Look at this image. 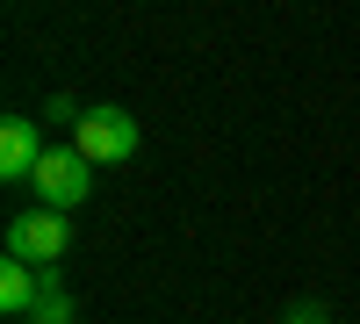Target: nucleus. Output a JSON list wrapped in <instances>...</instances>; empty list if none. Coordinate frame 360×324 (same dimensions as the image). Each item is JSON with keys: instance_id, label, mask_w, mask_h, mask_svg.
<instances>
[{"instance_id": "nucleus-1", "label": "nucleus", "mask_w": 360, "mask_h": 324, "mask_svg": "<svg viewBox=\"0 0 360 324\" xmlns=\"http://www.w3.org/2000/svg\"><path fill=\"white\" fill-rule=\"evenodd\" d=\"M72 252V223H65V209H22L15 223H8V259H29V267H58V259Z\"/></svg>"}, {"instance_id": "nucleus-2", "label": "nucleus", "mask_w": 360, "mask_h": 324, "mask_svg": "<svg viewBox=\"0 0 360 324\" xmlns=\"http://www.w3.org/2000/svg\"><path fill=\"white\" fill-rule=\"evenodd\" d=\"M72 152L86 166H123V159H137V123L123 108H86L72 123Z\"/></svg>"}, {"instance_id": "nucleus-3", "label": "nucleus", "mask_w": 360, "mask_h": 324, "mask_svg": "<svg viewBox=\"0 0 360 324\" xmlns=\"http://www.w3.org/2000/svg\"><path fill=\"white\" fill-rule=\"evenodd\" d=\"M29 188L44 195V209H79V202L94 195V166H86L72 144H51L37 159V173H29Z\"/></svg>"}, {"instance_id": "nucleus-4", "label": "nucleus", "mask_w": 360, "mask_h": 324, "mask_svg": "<svg viewBox=\"0 0 360 324\" xmlns=\"http://www.w3.org/2000/svg\"><path fill=\"white\" fill-rule=\"evenodd\" d=\"M44 152L51 144H44V130L29 123V115H8V123H0V181H29Z\"/></svg>"}, {"instance_id": "nucleus-5", "label": "nucleus", "mask_w": 360, "mask_h": 324, "mask_svg": "<svg viewBox=\"0 0 360 324\" xmlns=\"http://www.w3.org/2000/svg\"><path fill=\"white\" fill-rule=\"evenodd\" d=\"M37 296H44V267H29V259H0V310L29 324Z\"/></svg>"}, {"instance_id": "nucleus-6", "label": "nucleus", "mask_w": 360, "mask_h": 324, "mask_svg": "<svg viewBox=\"0 0 360 324\" xmlns=\"http://www.w3.org/2000/svg\"><path fill=\"white\" fill-rule=\"evenodd\" d=\"M29 324H72V296L58 288V274H44V296H37V310H29Z\"/></svg>"}, {"instance_id": "nucleus-7", "label": "nucleus", "mask_w": 360, "mask_h": 324, "mask_svg": "<svg viewBox=\"0 0 360 324\" xmlns=\"http://www.w3.org/2000/svg\"><path fill=\"white\" fill-rule=\"evenodd\" d=\"M79 115H86V108H79L72 94H58V101H51V123H79Z\"/></svg>"}, {"instance_id": "nucleus-8", "label": "nucleus", "mask_w": 360, "mask_h": 324, "mask_svg": "<svg viewBox=\"0 0 360 324\" xmlns=\"http://www.w3.org/2000/svg\"><path fill=\"white\" fill-rule=\"evenodd\" d=\"M281 324H324V303H295V310H288Z\"/></svg>"}]
</instances>
